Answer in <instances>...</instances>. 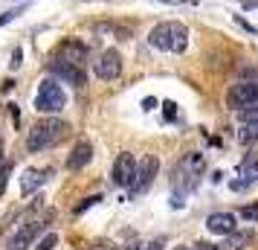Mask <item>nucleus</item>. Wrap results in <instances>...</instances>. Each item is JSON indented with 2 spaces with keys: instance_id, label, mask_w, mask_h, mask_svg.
Returning <instances> with one entry per match:
<instances>
[{
  "instance_id": "f257e3e1",
  "label": "nucleus",
  "mask_w": 258,
  "mask_h": 250,
  "mask_svg": "<svg viewBox=\"0 0 258 250\" xmlns=\"http://www.w3.org/2000/svg\"><path fill=\"white\" fill-rule=\"evenodd\" d=\"M67 131H70V128H67V122L58 119V117L38 119L35 125L29 128V134H26V152H29V155L47 152V148H52L55 143H61Z\"/></svg>"
},
{
  "instance_id": "f03ea898",
  "label": "nucleus",
  "mask_w": 258,
  "mask_h": 250,
  "mask_svg": "<svg viewBox=\"0 0 258 250\" xmlns=\"http://www.w3.org/2000/svg\"><path fill=\"white\" fill-rule=\"evenodd\" d=\"M35 108L47 117H55L61 108H64V90L55 79H44L38 84V93H35Z\"/></svg>"
},
{
  "instance_id": "7ed1b4c3",
  "label": "nucleus",
  "mask_w": 258,
  "mask_h": 250,
  "mask_svg": "<svg viewBox=\"0 0 258 250\" xmlns=\"http://www.w3.org/2000/svg\"><path fill=\"white\" fill-rule=\"evenodd\" d=\"M252 102H258V82H238L226 90V105L232 111H244Z\"/></svg>"
},
{
  "instance_id": "20e7f679",
  "label": "nucleus",
  "mask_w": 258,
  "mask_h": 250,
  "mask_svg": "<svg viewBox=\"0 0 258 250\" xmlns=\"http://www.w3.org/2000/svg\"><path fill=\"white\" fill-rule=\"evenodd\" d=\"M93 73L102 79V82H113L122 76V56L116 49H105L99 59L93 61Z\"/></svg>"
},
{
  "instance_id": "39448f33",
  "label": "nucleus",
  "mask_w": 258,
  "mask_h": 250,
  "mask_svg": "<svg viewBox=\"0 0 258 250\" xmlns=\"http://www.w3.org/2000/svg\"><path fill=\"white\" fill-rule=\"evenodd\" d=\"M157 172H160L157 157H154V155H145L140 163H137V172H134V183H131V186H134V192L140 195V192L148 189V186L154 183V178H157Z\"/></svg>"
},
{
  "instance_id": "423d86ee",
  "label": "nucleus",
  "mask_w": 258,
  "mask_h": 250,
  "mask_svg": "<svg viewBox=\"0 0 258 250\" xmlns=\"http://www.w3.org/2000/svg\"><path fill=\"white\" fill-rule=\"evenodd\" d=\"M134 172H137V157L131 155V152H122L113 160V169H110L113 186H131L134 183Z\"/></svg>"
},
{
  "instance_id": "0eeeda50",
  "label": "nucleus",
  "mask_w": 258,
  "mask_h": 250,
  "mask_svg": "<svg viewBox=\"0 0 258 250\" xmlns=\"http://www.w3.org/2000/svg\"><path fill=\"white\" fill-rule=\"evenodd\" d=\"M49 73H55L58 79H64L67 84H73V87H82L84 82H87V73H84V67H79V64H70V61H61L52 56V61H49Z\"/></svg>"
},
{
  "instance_id": "6e6552de",
  "label": "nucleus",
  "mask_w": 258,
  "mask_h": 250,
  "mask_svg": "<svg viewBox=\"0 0 258 250\" xmlns=\"http://www.w3.org/2000/svg\"><path fill=\"white\" fill-rule=\"evenodd\" d=\"M55 59L84 67V61H87V47H84L79 38H64V41L58 44V49H55Z\"/></svg>"
},
{
  "instance_id": "1a4fd4ad",
  "label": "nucleus",
  "mask_w": 258,
  "mask_h": 250,
  "mask_svg": "<svg viewBox=\"0 0 258 250\" xmlns=\"http://www.w3.org/2000/svg\"><path fill=\"white\" fill-rule=\"evenodd\" d=\"M38 236H41V224H38V221H29V224H24L9 241H6V250H26Z\"/></svg>"
},
{
  "instance_id": "9d476101",
  "label": "nucleus",
  "mask_w": 258,
  "mask_h": 250,
  "mask_svg": "<svg viewBox=\"0 0 258 250\" xmlns=\"http://www.w3.org/2000/svg\"><path fill=\"white\" fill-rule=\"evenodd\" d=\"M206 230L215 236H229L235 233V215L232 213H212L206 218Z\"/></svg>"
},
{
  "instance_id": "9b49d317",
  "label": "nucleus",
  "mask_w": 258,
  "mask_h": 250,
  "mask_svg": "<svg viewBox=\"0 0 258 250\" xmlns=\"http://www.w3.org/2000/svg\"><path fill=\"white\" fill-rule=\"evenodd\" d=\"M90 157H93V145L87 143V140H79L76 148L70 152V157H67V169L70 172H79V169H84L90 163Z\"/></svg>"
},
{
  "instance_id": "f8f14e48",
  "label": "nucleus",
  "mask_w": 258,
  "mask_h": 250,
  "mask_svg": "<svg viewBox=\"0 0 258 250\" xmlns=\"http://www.w3.org/2000/svg\"><path fill=\"white\" fill-rule=\"evenodd\" d=\"M44 169H26L21 175V195H35L41 186H44Z\"/></svg>"
},
{
  "instance_id": "ddd939ff",
  "label": "nucleus",
  "mask_w": 258,
  "mask_h": 250,
  "mask_svg": "<svg viewBox=\"0 0 258 250\" xmlns=\"http://www.w3.org/2000/svg\"><path fill=\"white\" fill-rule=\"evenodd\" d=\"M148 44H151L154 49H168V44H171V21L154 26L151 35H148Z\"/></svg>"
},
{
  "instance_id": "4468645a",
  "label": "nucleus",
  "mask_w": 258,
  "mask_h": 250,
  "mask_svg": "<svg viewBox=\"0 0 258 250\" xmlns=\"http://www.w3.org/2000/svg\"><path fill=\"white\" fill-rule=\"evenodd\" d=\"M186 47H188V29L183 24L171 21V44H168V49L171 53H186Z\"/></svg>"
},
{
  "instance_id": "2eb2a0df",
  "label": "nucleus",
  "mask_w": 258,
  "mask_h": 250,
  "mask_svg": "<svg viewBox=\"0 0 258 250\" xmlns=\"http://www.w3.org/2000/svg\"><path fill=\"white\" fill-rule=\"evenodd\" d=\"M238 143L241 145H255L258 143V119L255 122H244L238 131Z\"/></svg>"
},
{
  "instance_id": "dca6fc26",
  "label": "nucleus",
  "mask_w": 258,
  "mask_h": 250,
  "mask_svg": "<svg viewBox=\"0 0 258 250\" xmlns=\"http://www.w3.org/2000/svg\"><path fill=\"white\" fill-rule=\"evenodd\" d=\"M249 241H252V233H238V230H235V233L226 236V244H223L221 250H244Z\"/></svg>"
},
{
  "instance_id": "f3484780",
  "label": "nucleus",
  "mask_w": 258,
  "mask_h": 250,
  "mask_svg": "<svg viewBox=\"0 0 258 250\" xmlns=\"http://www.w3.org/2000/svg\"><path fill=\"white\" fill-rule=\"evenodd\" d=\"M238 117H241V122H255V119H258V102L246 105L244 111H238Z\"/></svg>"
},
{
  "instance_id": "a211bd4d",
  "label": "nucleus",
  "mask_w": 258,
  "mask_h": 250,
  "mask_svg": "<svg viewBox=\"0 0 258 250\" xmlns=\"http://www.w3.org/2000/svg\"><path fill=\"white\" fill-rule=\"evenodd\" d=\"M26 9V3H21V6H15V9H9V12H3L0 15V26H6V24H12L15 18H18V15L24 12Z\"/></svg>"
},
{
  "instance_id": "6ab92c4d",
  "label": "nucleus",
  "mask_w": 258,
  "mask_h": 250,
  "mask_svg": "<svg viewBox=\"0 0 258 250\" xmlns=\"http://www.w3.org/2000/svg\"><path fill=\"white\" fill-rule=\"evenodd\" d=\"M55 244H58V236H55V233H47V236L35 244V250H52Z\"/></svg>"
},
{
  "instance_id": "aec40b11",
  "label": "nucleus",
  "mask_w": 258,
  "mask_h": 250,
  "mask_svg": "<svg viewBox=\"0 0 258 250\" xmlns=\"http://www.w3.org/2000/svg\"><path fill=\"white\" fill-rule=\"evenodd\" d=\"M9 175H12V163H3V169H0V195H3V189H6Z\"/></svg>"
},
{
  "instance_id": "412c9836",
  "label": "nucleus",
  "mask_w": 258,
  "mask_h": 250,
  "mask_svg": "<svg viewBox=\"0 0 258 250\" xmlns=\"http://www.w3.org/2000/svg\"><path fill=\"white\" fill-rule=\"evenodd\" d=\"M99 201H102V195H90V198H84V201L79 204V207H76V213H84L87 207H96Z\"/></svg>"
},
{
  "instance_id": "4be33fe9",
  "label": "nucleus",
  "mask_w": 258,
  "mask_h": 250,
  "mask_svg": "<svg viewBox=\"0 0 258 250\" xmlns=\"http://www.w3.org/2000/svg\"><path fill=\"white\" fill-rule=\"evenodd\" d=\"M241 215H244L246 221H255V224H258V204H255V207H244Z\"/></svg>"
},
{
  "instance_id": "5701e85b",
  "label": "nucleus",
  "mask_w": 258,
  "mask_h": 250,
  "mask_svg": "<svg viewBox=\"0 0 258 250\" xmlns=\"http://www.w3.org/2000/svg\"><path fill=\"white\" fill-rule=\"evenodd\" d=\"M163 111H165V119H174L177 117V105L168 99V102H163Z\"/></svg>"
},
{
  "instance_id": "b1692460",
  "label": "nucleus",
  "mask_w": 258,
  "mask_h": 250,
  "mask_svg": "<svg viewBox=\"0 0 258 250\" xmlns=\"http://www.w3.org/2000/svg\"><path fill=\"white\" fill-rule=\"evenodd\" d=\"M21 64H24V49L18 47V49H15V53H12V70H18Z\"/></svg>"
},
{
  "instance_id": "393cba45",
  "label": "nucleus",
  "mask_w": 258,
  "mask_h": 250,
  "mask_svg": "<svg viewBox=\"0 0 258 250\" xmlns=\"http://www.w3.org/2000/svg\"><path fill=\"white\" fill-rule=\"evenodd\" d=\"M235 24L241 26V29H246L249 35H255V26H252V24H246V21H244V18H241V15H235Z\"/></svg>"
},
{
  "instance_id": "a878e982",
  "label": "nucleus",
  "mask_w": 258,
  "mask_h": 250,
  "mask_svg": "<svg viewBox=\"0 0 258 250\" xmlns=\"http://www.w3.org/2000/svg\"><path fill=\"white\" fill-rule=\"evenodd\" d=\"M142 108H145V111H154V108H157V99H151V96H148V99L142 102Z\"/></svg>"
},
{
  "instance_id": "bb28decb",
  "label": "nucleus",
  "mask_w": 258,
  "mask_h": 250,
  "mask_svg": "<svg viewBox=\"0 0 258 250\" xmlns=\"http://www.w3.org/2000/svg\"><path fill=\"white\" fill-rule=\"evenodd\" d=\"M241 6H246V9H258V0H238Z\"/></svg>"
},
{
  "instance_id": "cd10ccee",
  "label": "nucleus",
  "mask_w": 258,
  "mask_h": 250,
  "mask_svg": "<svg viewBox=\"0 0 258 250\" xmlns=\"http://www.w3.org/2000/svg\"><path fill=\"white\" fill-rule=\"evenodd\" d=\"M191 250H218V247H215V244H195Z\"/></svg>"
},
{
  "instance_id": "c85d7f7f",
  "label": "nucleus",
  "mask_w": 258,
  "mask_h": 250,
  "mask_svg": "<svg viewBox=\"0 0 258 250\" xmlns=\"http://www.w3.org/2000/svg\"><path fill=\"white\" fill-rule=\"evenodd\" d=\"M163 247V241H160V238H157V241H151V244H148V250H160Z\"/></svg>"
},
{
  "instance_id": "c756f323",
  "label": "nucleus",
  "mask_w": 258,
  "mask_h": 250,
  "mask_svg": "<svg viewBox=\"0 0 258 250\" xmlns=\"http://www.w3.org/2000/svg\"><path fill=\"white\" fill-rule=\"evenodd\" d=\"M87 250H107V247H102V244H93V247H87Z\"/></svg>"
},
{
  "instance_id": "7c9ffc66",
  "label": "nucleus",
  "mask_w": 258,
  "mask_h": 250,
  "mask_svg": "<svg viewBox=\"0 0 258 250\" xmlns=\"http://www.w3.org/2000/svg\"><path fill=\"white\" fill-rule=\"evenodd\" d=\"M3 163H6V160H3V152H0V169H3Z\"/></svg>"
},
{
  "instance_id": "2f4dec72",
  "label": "nucleus",
  "mask_w": 258,
  "mask_h": 250,
  "mask_svg": "<svg viewBox=\"0 0 258 250\" xmlns=\"http://www.w3.org/2000/svg\"><path fill=\"white\" fill-rule=\"evenodd\" d=\"M163 3H174V0H163Z\"/></svg>"
}]
</instances>
